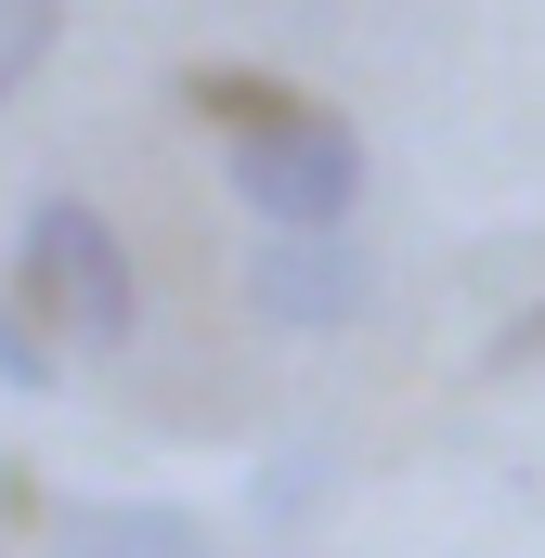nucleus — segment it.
I'll use <instances>...</instances> for the list:
<instances>
[{
  "label": "nucleus",
  "instance_id": "4",
  "mask_svg": "<svg viewBox=\"0 0 545 558\" xmlns=\"http://www.w3.org/2000/svg\"><path fill=\"white\" fill-rule=\"evenodd\" d=\"M52 558H221L195 507H143V494H92L52 520Z\"/></svg>",
  "mask_w": 545,
  "mask_h": 558
},
{
  "label": "nucleus",
  "instance_id": "5",
  "mask_svg": "<svg viewBox=\"0 0 545 558\" xmlns=\"http://www.w3.org/2000/svg\"><path fill=\"white\" fill-rule=\"evenodd\" d=\"M65 52V0H0V105Z\"/></svg>",
  "mask_w": 545,
  "mask_h": 558
},
{
  "label": "nucleus",
  "instance_id": "2",
  "mask_svg": "<svg viewBox=\"0 0 545 558\" xmlns=\"http://www.w3.org/2000/svg\"><path fill=\"white\" fill-rule=\"evenodd\" d=\"M221 143H234V208L261 234H351V208H364V131L338 105L272 92L261 118H234Z\"/></svg>",
  "mask_w": 545,
  "mask_h": 558
},
{
  "label": "nucleus",
  "instance_id": "1",
  "mask_svg": "<svg viewBox=\"0 0 545 558\" xmlns=\"http://www.w3.org/2000/svg\"><path fill=\"white\" fill-rule=\"evenodd\" d=\"M13 299L39 312V338L65 351V364H105V351H131L143 325V274L131 247H118V221L92 208V195H39L26 208V234H13Z\"/></svg>",
  "mask_w": 545,
  "mask_h": 558
},
{
  "label": "nucleus",
  "instance_id": "3",
  "mask_svg": "<svg viewBox=\"0 0 545 558\" xmlns=\"http://www.w3.org/2000/svg\"><path fill=\"white\" fill-rule=\"evenodd\" d=\"M364 299H377V260L351 234H261L247 247V312L272 338H338Z\"/></svg>",
  "mask_w": 545,
  "mask_h": 558
},
{
  "label": "nucleus",
  "instance_id": "6",
  "mask_svg": "<svg viewBox=\"0 0 545 558\" xmlns=\"http://www.w3.org/2000/svg\"><path fill=\"white\" fill-rule=\"evenodd\" d=\"M52 377H65V351H52V338H39V312L0 286V390H52Z\"/></svg>",
  "mask_w": 545,
  "mask_h": 558
}]
</instances>
